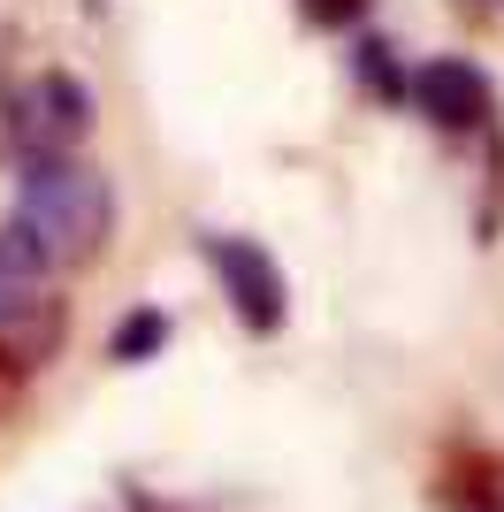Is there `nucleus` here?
Returning <instances> with one entry per match:
<instances>
[{"mask_svg": "<svg viewBox=\"0 0 504 512\" xmlns=\"http://www.w3.org/2000/svg\"><path fill=\"white\" fill-rule=\"evenodd\" d=\"M107 222H115V199H107V176H92L84 161H31L16 192V214L0 230V260L8 268H92L107 245Z\"/></svg>", "mask_w": 504, "mask_h": 512, "instance_id": "obj_1", "label": "nucleus"}, {"mask_svg": "<svg viewBox=\"0 0 504 512\" xmlns=\"http://www.w3.org/2000/svg\"><path fill=\"white\" fill-rule=\"evenodd\" d=\"M84 130H92V92L69 77V69H46L31 85L16 92L8 107V146L23 161H69L84 146Z\"/></svg>", "mask_w": 504, "mask_h": 512, "instance_id": "obj_2", "label": "nucleus"}, {"mask_svg": "<svg viewBox=\"0 0 504 512\" xmlns=\"http://www.w3.org/2000/svg\"><path fill=\"white\" fill-rule=\"evenodd\" d=\"M207 268L222 276V291H230L237 321H245L252 337H275V329H283L291 291H283V268L268 260V245H252V237H207Z\"/></svg>", "mask_w": 504, "mask_h": 512, "instance_id": "obj_3", "label": "nucleus"}, {"mask_svg": "<svg viewBox=\"0 0 504 512\" xmlns=\"http://www.w3.org/2000/svg\"><path fill=\"white\" fill-rule=\"evenodd\" d=\"M62 329H69L62 299H46L31 268H8V260H0V360L39 367L46 352L62 344Z\"/></svg>", "mask_w": 504, "mask_h": 512, "instance_id": "obj_4", "label": "nucleus"}, {"mask_svg": "<svg viewBox=\"0 0 504 512\" xmlns=\"http://www.w3.org/2000/svg\"><path fill=\"white\" fill-rule=\"evenodd\" d=\"M413 100L420 115L436 130H482L489 115H497V92H489V77L474 62H459V54H443V62H428L413 77Z\"/></svg>", "mask_w": 504, "mask_h": 512, "instance_id": "obj_5", "label": "nucleus"}, {"mask_svg": "<svg viewBox=\"0 0 504 512\" xmlns=\"http://www.w3.org/2000/svg\"><path fill=\"white\" fill-rule=\"evenodd\" d=\"M443 497H451L459 512H504V467L497 459H451Z\"/></svg>", "mask_w": 504, "mask_h": 512, "instance_id": "obj_6", "label": "nucleus"}, {"mask_svg": "<svg viewBox=\"0 0 504 512\" xmlns=\"http://www.w3.org/2000/svg\"><path fill=\"white\" fill-rule=\"evenodd\" d=\"M161 337H168L161 314H130L123 329H115V360H146V352H161Z\"/></svg>", "mask_w": 504, "mask_h": 512, "instance_id": "obj_7", "label": "nucleus"}, {"mask_svg": "<svg viewBox=\"0 0 504 512\" xmlns=\"http://www.w3.org/2000/svg\"><path fill=\"white\" fill-rule=\"evenodd\" d=\"M359 77H367V85H375L382 92V100H398V62H390V46H382V39H367V46H359Z\"/></svg>", "mask_w": 504, "mask_h": 512, "instance_id": "obj_8", "label": "nucleus"}, {"mask_svg": "<svg viewBox=\"0 0 504 512\" xmlns=\"http://www.w3.org/2000/svg\"><path fill=\"white\" fill-rule=\"evenodd\" d=\"M359 8H367V0H306V16H314V23H352Z\"/></svg>", "mask_w": 504, "mask_h": 512, "instance_id": "obj_9", "label": "nucleus"}, {"mask_svg": "<svg viewBox=\"0 0 504 512\" xmlns=\"http://www.w3.org/2000/svg\"><path fill=\"white\" fill-rule=\"evenodd\" d=\"M489 8H504V0H489Z\"/></svg>", "mask_w": 504, "mask_h": 512, "instance_id": "obj_10", "label": "nucleus"}]
</instances>
